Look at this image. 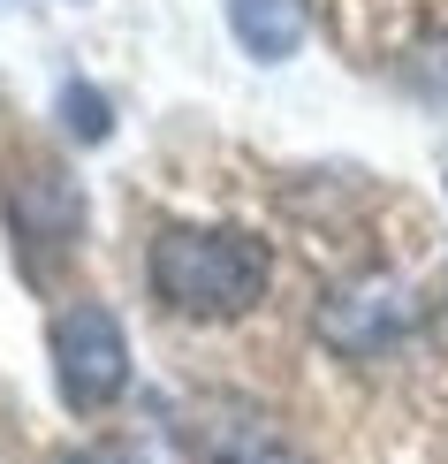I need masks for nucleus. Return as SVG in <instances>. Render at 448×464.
Segmentation results:
<instances>
[{
    "instance_id": "f257e3e1",
    "label": "nucleus",
    "mask_w": 448,
    "mask_h": 464,
    "mask_svg": "<svg viewBox=\"0 0 448 464\" xmlns=\"http://www.w3.org/2000/svg\"><path fill=\"white\" fill-rule=\"evenodd\" d=\"M266 244L251 228H190L175 221L145 244V282L175 320H236L266 297Z\"/></svg>"
},
{
    "instance_id": "f03ea898",
    "label": "nucleus",
    "mask_w": 448,
    "mask_h": 464,
    "mask_svg": "<svg viewBox=\"0 0 448 464\" xmlns=\"http://www.w3.org/2000/svg\"><path fill=\"white\" fill-rule=\"evenodd\" d=\"M53 381H62V396L76 403V411H100V403L122 396L129 335H122V320H114L107 304L76 297V304L53 313Z\"/></svg>"
},
{
    "instance_id": "7ed1b4c3",
    "label": "nucleus",
    "mask_w": 448,
    "mask_h": 464,
    "mask_svg": "<svg viewBox=\"0 0 448 464\" xmlns=\"http://www.w3.org/2000/svg\"><path fill=\"white\" fill-rule=\"evenodd\" d=\"M8 228L31 275H46V251H69L84 228V190H76L53 160H24V176H8Z\"/></svg>"
},
{
    "instance_id": "20e7f679",
    "label": "nucleus",
    "mask_w": 448,
    "mask_h": 464,
    "mask_svg": "<svg viewBox=\"0 0 448 464\" xmlns=\"http://www.w3.org/2000/svg\"><path fill=\"white\" fill-rule=\"evenodd\" d=\"M319 327H327V343H335L342 358H380L387 343L411 327V297H403L387 275H365L357 289H342V297H327V313H319Z\"/></svg>"
},
{
    "instance_id": "39448f33",
    "label": "nucleus",
    "mask_w": 448,
    "mask_h": 464,
    "mask_svg": "<svg viewBox=\"0 0 448 464\" xmlns=\"http://www.w3.org/2000/svg\"><path fill=\"white\" fill-rule=\"evenodd\" d=\"M228 31L251 62H289L304 46V0H228Z\"/></svg>"
},
{
    "instance_id": "423d86ee",
    "label": "nucleus",
    "mask_w": 448,
    "mask_h": 464,
    "mask_svg": "<svg viewBox=\"0 0 448 464\" xmlns=\"http://www.w3.org/2000/svg\"><path fill=\"white\" fill-rule=\"evenodd\" d=\"M62 122H69L84 145H100L107 130H114V122H107V100H100L91 84H62Z\"/></svg>"
},
{
    "instance_id": "0eeeda50",
    "label": "nucleus",
    "mask_w": 448,
    "mask_h": 464,
    "mask_svg": "<svg viewBox=\"0 0 448 464\" xmlns=\"http://www.w3.org/2000/svg\"><path fill=\"white\" fill-rule=\"evenodd\" d=\"M62 464H138V450H122V441H100V450H69Z\"/></svg>"
},
{
    "instance_id": "6e6552de",
    "label": "nucleus",
    "mask_w": 448,
    "mask_h": 464,
    "mask_svg": "<svg viewBox=\"0 0 448 464\" xmlns=\"http://www.w3.org/2000/svg\"><path fill=\"white\" fill-rule=\"evenodd\" d=\"M236 464H304V457H289V450H259V457H236Z\"/></svg>"
}]
</instances>
